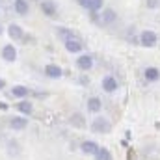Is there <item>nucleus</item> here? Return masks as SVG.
<instances>
[{"label": "nucleus", "mask_w": 160, "mask_h": 160, "mask_svg": "<svg viewBox=\"0 0 160 160\" xmlns=\"http://www.w3.org/2000/svg\"><path fill=\"white\" fill-rule=\"evenodd\" d=\"M91 130L93 132H102V134H108L112 130V125L108 123V119L104 118H97V119L91 123Z\"/></svg>", "instance_id": "nucleus-1"}, {"label": "nucleus", "mask_w": 160, "mask_h": 160, "mask_svg": "<svg viewBox=\"0 0 160 160\" xmlns=\"http://www.w3.org/2000/svg\"><path fill=\"white\" fill-rule=\"evenodd\" d=\"M140 41H142L143 47H155V45H157V34L151 32V30H145V32L142 34Z\"/></svg>", "instance_id": "nucleus-2"}, {"label": "nucleus", "mask_w": 160, "mask_h": 160, "mask_svg": "<svg viewBox=\"0 0 160 160\" xmlns=\"http://www.w3.org/2000/svg\"><path fill=\"white\" fill-rule=\"evenodd\" d=\"M116 17H118V15H116L114 9H104V11L101 13V21H99V22H101L102 26H108V24H112V22L116 21Z\"/></svg>", "instance_id": "nucleus-3"}, {"label": "nucleus", "mask_w": 160, "mask_h": 160, "mask_svg": "<svg viewBox=\"0 0 160 160\" xmlns=\"http://www.w3.org/2000/svg\"><path fill=\"white\" fill-rule=\"evenodd\" d=\"M102 89L106 93H114L118 89V80L114 78V77H106V78L102 80Z\"/></svg>", "instance_id": "nucleus-4"}, {"label": "nucleus", "mask_w": 160, "mask_h": 160, "mask_svg": "<svg viewBox=\"0 0 160 160\" xmlns=\"http://www.w3.org/2000/svg\"><path fill=\"white\" fill-rule=\"evenodd\" d=\"M41 11H43L47 17H54V15H56V6H54V2H50V0L41 2Z\"/></svg>", "instance_id": "nucleus-5"}, {"label": "nucleus", "mask_w": 160, "mask_h": 160, "mask_svg": "<svg viewBox=\"0 0 160 160\" xmlns=\"http://www.w3.org/2000/svg\"><path fill=\"white\" fill-rule=\"evenodd\" d=\"M8 34H9L11 39H22V36H24V32H22V28L19 24H9L8 26Z\"/></svg>", "instance_id": "nucleus-6"}, {"label": "nucleus", "mask_w": 160, "mask_h": 160, "mask_svg": "<svg viewBox=\"0 0 160 160\" xmlns=\"http://www.w3.org/2000/svg\"><path fill=\"white\" fill-rule=\"evenodd\" d=\"M2 56H4L6 62H13V60L17 58V50H15V47H13V45H6V47L2 48Z\"/></svg>", "instance_id": "nucleus-7"}, {"label": "nucleus", "mask_w": 160, "mask_h": 160, "mask_svg": "<svg viewBox=\"0 0 160 160\" xmlns=\"http://www.w3.org/2000/svg\"><path fill=\"white\" fill-rule=\"evenodd\" d=\"M77 65L82 71H89L93 67V60H91V56H80L78 60H77Z\"/></svg>", "instance_id": "nucleus-8"}, {"label": "nucleus", "mask_w": 160, "mask_h": 160, "mask_svg": "<svg viewBox=\"0 0 160 160\" xmlns=\"http://www.w3.org/2000/svg\"><path fill=\"white\" fill-rule=\"evenodd\" d=\"M99 149H101V147H99L95 142H89V140H88V142H84V143H82V151H84L86 155H97V151H99Z\"/></svg>", "instance_id": "nucleus-9"}, {"label": "nucleus", "mask_w": 160, "mask_h": 160, "mask_svg": "<svg viewBox=\"0 0 160 160\" xmlns=\"http://www.w3.org/2000/svg\"><path fill=\"white\" fill-rule=\"evenodd\" d=\"M9 125H11L13 130H22V128H26L28 121H26V118H13L9 121Z\"/></svg>", "instance_id": "nucleus-10"}, {"label": "nucleus", "mask_w": 160, "mask_h": 160, "mask_svg": "<svg viewBox=\"0 0 160 160\" xmlns=\"http://www.w3.org/2000/svg\"><path fill=\"white\" fill-rule=\"evenodd\" d=\"M45 73H47V77H50V78H60L62 77V69L58 67V65H47L45 67Z\"/></svg>", "instance_id": "nucleus-11"}, {"label": "nucleus", "mask_w": 160, "mask_h": 160, "mask_svg": "<svg viewBox=\"0 0 160 160\" xmlns=\"http://www.w3.org/2000/svg\"><path fill=\"white\" fill-rule=\"evenodd\" d=\"M143 75H145V78L149 80V82H155V80L160 78V71L157 69V67H147Z\"/></svg>", "instance_id": "nucleus-12"}, {"label": "nucleus", "mask_w": 160, "mask_h": 160, "mask_svg": "<svg viewBox=\"0 0 160 160\" xmlns=\"http://www.w3.org/2000/svg\"><path fill=\"white\" fill-rule=\"evenodd\" d=\"M65 48L69 50V52H80L82 50V43L77 39H67L65 41Z\"/></svg>", "instance_id": "nucleus-13"}, {"label": "nucleus", "mask_w": 160, "mask_h": 160, "mask_svg": "<svg viewBox=\"0 0 160 160\" xmlns=\"http://www.w3.org/2000/svg\"><path fill=\"white\" fill-rule=\"evenodd\" d=\"M17 110L21 112V114H24V116H30L32 114V102H28V101H21L19 104H17Z\"/></svg>", "instance_id": "nucleus-14"}, {"label": "nucleus", "mask_w": 160, "mask_h": 160, "mask_svg": "<svg viewBox=\"0 0 160 160\" xmlns=\"http://www.w3.org/2000/svg\"><path fill=\"white\" fill-rule=\"evenodd\" d=\"M88 110L89 112H99L101 110V99L99 97H91L88 101Z\"/></svg>", "instance_id": "nucleus-15"}, {"label": "nucleus", "mask_w": 160, "mask_h": 160, "mask_svg": "<svg viewBox=\"0 0 160 160\" xmlns=\"http://www.w3.org/2000/svg\"><path fill=\"white\" fill-rule=\"evenodd\" d=\"M15 11H17L19 15L28 13V4H26V0H15Z\"/></svg>", "instance_id": "nucleus-16"}, {"label": "nucleus", "mask_w": 160, "mask_h": 160, "mask_svg": "<svg viewBox=\"0 0 160 160\" xmlns=\"http://www.w3.org/2000/svg\"><path fill=\"white\" fill-rule=\"evenodd\" d=\"M102 4H104V0H89V2L86 4V9H89V11H97V9L102 8Z\"/></svg>", "instance_id": "nucleus-17"}, {"label": "nucleus", "mask_w": 160, "mask_h": 160, "mask_svg": "<svg viewBox=\"0 0 160 160\" xmlns=\"http://www.w3.org/2000/svg\"><path fill=\"white\" fill-rule=\"evenodd\" d=\"M95 160H112V155H110L108 149L101 147V149L97 151V155H95Z\"/></svg>", "instance_id": "nucleus-18"}, {"label": "nucleus", "mask_w": 160, "mask_h": 160, "mask_svg": "<svg viewBox=\"0 0 160 160\" xmlns=\"http://www.w3.org/2000/svg\"><path fill=\"white\" fill-rule=\"evenodd\" d=\"M11 93H13L15 97H26V95H28V89H26V86H15V88L11 89Z\"/></svg>", "instance_id": "nucleus-19"}, {"label": "nucleus", "mask_w": 160, "mask_h": 160, "mask_svg": "<svg viewBox=\"0 0 160 160\" xmlns=\"http://www.w3.org/2000/svg\"><path fill=\"white\" fill-rule=\"evenodd\" d=\"M71 125H75V127H86V123H84V119H82V116L80 114H75V116H71Z\"/></svg>", "instance_id": "nucleus-20"}, {"label": "nucleus", "mask_w": 160, "mask_h": 160, "mask_svg": "<svg viewBox=\"0 0 160 160\" xmlns=\"http://www.w3.org/2000/svg\"><path fill=\"white\" fill-rule=\"evenodd\" d=\"M145 4H147V8H151V9H155V8H157V6L160 4V0H147Z\"/></svg>", "instance_id": "nucleus-21"}, {"label": "nucleus", "mask_w": 160, "mask_h": 160, "mask_svg": "<svg viewBox=\"0 0 160 160\" xmlns=\"http://www.w3.org/2000/svg\"><path fill=\"white\" fill-rule=\"evenodd\" d=\"M88 2H89V0H78V4L82 6V8H86V4H88Z\"/></svg>", "instance_id": "nucleus-22"}, {"label": "nucleus", "mask_w": 160, "mask_h": 160, "mask_svg": "<svg viewBox=\"0 0 160 160\" xmlns=\"http://www.w3.org/2000/svg\"><path fill=\"white\" fill-rule=\"evenodd\" d=\"M4 86H6V82H4V80L0 78V89H2V88H4Z\"/></svg>", "instance_id": "nucleus-23"}, {"label": "nucleus", "mask_w": 160, "mask_h": 160, "mask_svg": "<svg viewBox=\"0 0 160 160\" xmlns=\"http://www.w3.org/2000/svg\"><path fill=\"white\" fill-rule=\"evenodd\" d=\"M0 34H2V30H0Z\"/></svg>", "instance_id": "nucleus-24"}]
</instances>
